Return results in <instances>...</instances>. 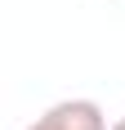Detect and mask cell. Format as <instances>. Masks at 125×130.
I'll return each instance as SVG.
<instances>
[{"instance_id": "obj_1", "label": "cell", "mask_w": 125, "mask_h": 130, "mask_svg": "<svg viewBox=\"0 0 125 130\" xmlns=\"http://www.w3.org/2000/svg\"><path fill=\"white\" fill-rule=\"evenodd\" d=\"M27 130H107V117L94 99H62V103L45 108Z\"/></svg>"}, {"instance_id": "obj_2", "label": "cell", "mask_w": 125, "mask_h": 130, "mask_svg": "<svg viewBox=\"0 0 125 130\" xmlns=\"http://www.w3.org/2000/svg\"><path fill=\"white\" fill-rule=\"evenodd\" d=\"M112 130H125V117H121V121H116V126H112Z\"/></svg>"}]
</instances>
